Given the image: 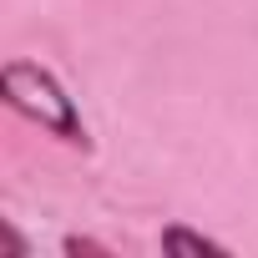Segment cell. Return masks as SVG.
Returning a JSON list of instances; mask_svg holds the SVG:
<instances>
[{"label": "cell", "instance_id": "1", "mask_svg": "<svg viewBox=\"0 0 258 258\" xmlns=\"http://www.w3.org/2000/svg\"><path fill=\"white\" fill-rule=\"evenodd\" d=\"M0 101H6L16 116H26V121H36L46 137H56V142H66V147H91V137H86V121H81V106H76V96L61 86V76L56 71H46L41 61H6L0 66Z\"/></svg>", "mask_w": 258, "mask_h": 258}, {"label": "cell", "instance_id": "2", "mask_svg": "<svg viewBox=\"0 0 258 258\" xmlns=\"http://www.w3.org/2000/svg\"><path fill=\"white\" fill-rule=\"evenodd\" d=\"M162 253H228V243H218V238H208V233H192V228H182V223H167L162 228Z\"/></svg>", "mask_w": 258, "mask_h": 258}, {"label": "cell", "instance_id": "3", "mask_svg": "<svg viewBox=\"0 0 258 258\" xmlns=\"http://www.w3.org/2000/svg\"><path fill=\"white\" fill-rule=\"evenodd\" d=\"M61 248H66V253H111V248H101V243H91V238H66Z\"/></svg>", "mask_w": 258, "mask_h": 258}]
</instances>
